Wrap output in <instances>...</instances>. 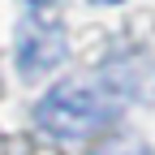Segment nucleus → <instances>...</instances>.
Returning <instances> with one entry per match:
<instances>
[{
    "mask_svg": "<svg viewBox=\"0 0 155 155\" xmlns=\"http://www.w3.org/2000/svg\"><path fill=\"white\" fill-rule=\"evenodd\" d=\"M95 155H155V151H147L138 142H108V147H99Z\"/></svg>",
    "mask_w": 155,
    "mask_h": 155,
    "instance_id": "obj_3",
    "label": "nucleus"
},
{
    "mask_svg": "<svg viewBox=\"0 0 155 155\" xmlns=\"http://www.w3.org/2000/svg\"><path fill=\"white\" fill-rule=\"evenodd\" d=\"M125 104V91L112 82L108 73L91 78H69V82L52 86L35 108V125L52 134L61 142H82L91 134H99Z\"/></svg>",
    "mask_w": 155,
    "mask_h": 155,
    "instance_id": "obj_1",
    "label": "nucleus"
},
{
    "mask_svg": "<svg viewBox=\"0 0 155 155\" xmlns=\"http://www.w3.org/2000/svg\"><path fill=\"white\" fill-rule=\"evenodd\" d=\"M61 61H65L61 26H35V22L22 26V35H17V69H22V78H43Z\"/></svg>",
    "mask_w": 155,
    "mask_h": 155,
    "instance_id": "obj_2",
    "label": "nucleus"
},
{
    "mask_svg": "<svg viewBox=\"0 0 155 155\" xmlns=\"http://www.w3.org/2000/svg\"><path fill=\"white\" fill-rule=\"evenodd\" d=\"M26 5H30V9H48L52 0H26Z\"/></svg>",
    "mask_w": 155,
    "mask_h": 155,
    "instance_id": "obj_4",
    "label": "nucleus"
},
{
    "mask_svg": "<svg viewBox=\"0 0 155 155\" xmlns=\"http://www.w3.org/2000/svg\"><path fill=\"white\" fill-rule=\"evenodd\" d=\"M99 5H121V0H99Z\"/></svg>",
    "mask_w": 155,
    "mask_h": 155,
    "instance_id": "obj_5",
    "label": "nucleus"
}]
</instances>
